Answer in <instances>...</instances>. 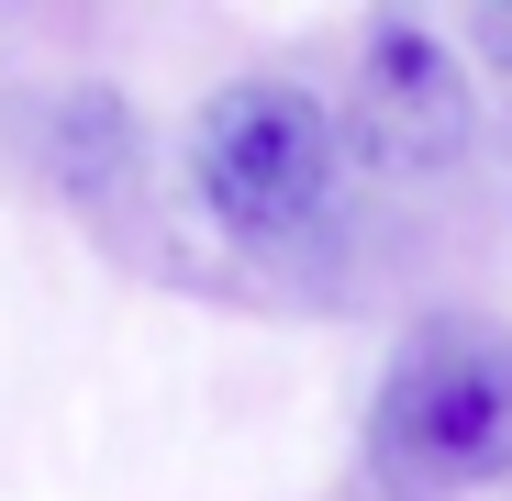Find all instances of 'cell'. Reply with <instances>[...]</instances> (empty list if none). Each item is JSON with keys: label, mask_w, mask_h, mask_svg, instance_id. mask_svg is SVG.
<instances>
[{"label": "cell", "mask_w": 512, "mask_h": 501, "mask_svg": "<svg viewBox=\"0 0 512 501\" xmlns=\"http://www.w3.org/2000/svg\"><path fill=\"white\" fill-rule=\"evenodd\" d=\"M368 457L401 490H490L512 479V334L479 312H435L401 334L368 401Z\"/></svg>", "instance_id": "cell-1"}, {"label": "cell", "mask_w": 512, "mask_h": 501, "mask_svg": "<svg viewBox=\"0 0 512 501\" xmlns=\"http://www.w3.org/2000/svg\"><path fill=\"white\" fill-rule=\"evenodd\" d=\"M190 190L245 245H301L346 190V134L290 78H234L190 123Z\"/></svg>", "instance_id": "cell-2"}, {"label": "cell", "mask_w": 512, "mask_h": 501, "mask_svg": "<svg viewBox=\"0 0 512 501\" xmlns=\"http://www.w3.org/2000/svg\"><path fill=\"white\" fill-rule=\"evenodd\" d=\"M468 123H479V101H468L457 45L423 23H379L357 56V145L379 167H457Z\"/></svg>", "instance_id": "cell-3"}, {"label": "cell", "mask_w": 512, "mask_h": 501, "mask_svg": "<svg viewBox=\"0 0 512 501\" xmlns=\"http://www.w3.org/2000/svg\"><path fill=\"white\" fill-rule=\"evenodd\" d=\"M45 156H56V179L67 190H112L123 167H134V112L112 90H67L45 112Z\"/></svg>", "instance_id": "cell-4"}]
</instances>
